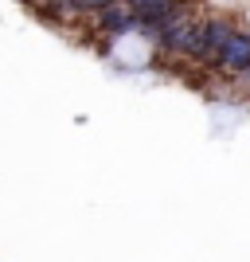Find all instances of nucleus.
Listing matches in <instances>:
<instances>
[{
    "label": "nucleus",
    "instance_id": "nucleus-1",
    "mask_svg": "<svg viewBox=\"0 0 250 262\" xmlns=\"http://www.w3.org/2000/svg\"><path fill=\"white\" fill-rule=\"evenodd\" d=\"M145 39H137V35H129V39H121L118 43V55L121 59H129V63H145Z\"/></svg>",
    "mask_w": 250,
    "mask_h": 262
}]
</instances>
